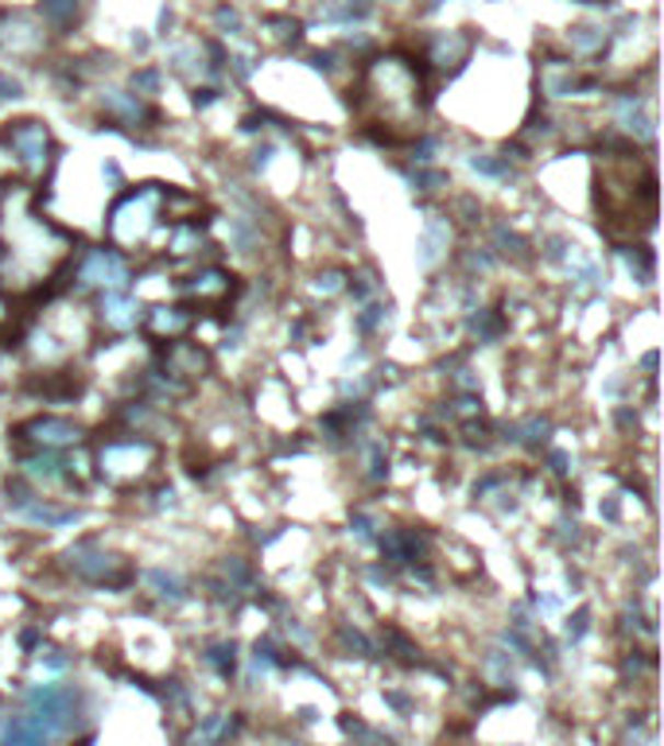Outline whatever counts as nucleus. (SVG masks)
<instances>
[{
  "label": "nucleus",
  "instance_id": "obj_10",
  "mask_svg": "<svg viewBox=\"0 0 664 746\" xmlns=\"http://www.w3.org/2000/svg\"><path fill=\"white\" fill-rule=\"evenodd\" d=\"M233 276H226L221 268H206V273H198L195 276V284H187V296L191 300H198V303H221L226 296H230V288H233Z\"/></svg>",
  "mask_w": 664,
  "mask_h": 746
},
{
  "label": "nucleus",
  "instance_id": "obj_12",
  "mask_svg": "<svg viewBox=\"0 0 664 746\" xmlns=\"http://www.w3.org/2000/svg\"><path fill=\"white\" fill-rule=\"evenodd\" d=\"M43 4V16L51 20L55 27H70L82 12V0H39Z\"/></svg>",
  "mask_w": 664,
  "mask_h": 746
},
{
  "label": "nucleus",
  "instance_id": "obj_11",
  "mask_svg": "<svg viewBox=\"0 0 664 746\" xmlns=\"http://www.w3.org/2000/svg\"><path fill=\"white\" fill-rule=\"evenodd\" d=\"M102 319L110 326H117V331H128V326H137L140 311H137V303H133V300H121V296L110 292L102 300Z\"/></svg>",
  "mask_w": 664,
  "mask_h": 746
},
{
  "label": "nucleus",
  "instance_id": "obj_13",
  "mask_svg": "<svg viewBox=\"0 0 664 746\" xmlns=\"http://www.w3.org/2000/svg\"><path fill=\"white\" fill-rule=\"evenodd\" d=\"M187 323H191V315L183 308H160L152 315V331H156V335H163V331H168V335L175 338V335H183V331H187Z\"/></svg>",
  "mask_w": 664,
  "mask_h": 746
},
{
  "label": "nucleus",
  "instance_id": "obj_3",
  "mask_svg": "<svg viewBox=\"0 0 664 746\" xmlns=\"http://www.w3.org/2000/svg\"><path fill=\"white\" fill-rule=\"evenodd\" d=\"M55 160V140L43 120H12L0 133V180L35 183Z\"/></svg>",
  "mask_w": 664,
  "mask_h": 746
},
{
  "label": "nucleus",
  "instance_id": "obj_4",
  "mask_svg": "<svg viewBox=\"0 0 664 746\" xmlns=\"http://www.w3.org/2000/svg\"><path fill=\"white\" fill-rule=\"evenodd\" d=\"M160 218H163V191L156 187V183L128 191V195L113 206L110 238L117 241L121 249H137L160 230Z\"/></svg>",
  "mask_w": 664,
  "mask_h": 746
},
{
  "label": "nucleus",
  "instance_id": "obj_15",
  "mask_svg": "<svg viewBox=\"0 0 664 746\" xmlns=\"http://www.w3.org/2000/svg\"><path fill=\"white\" fill-rule=\"evenodd\" d=\"M591 4H603V0H591Z\"/></svg>",
  "mask_w": 664,
  "mask_h": 746
},
{
  "label": "nucleus",
  "instance_id": "obj_1",
  "mask_svg": "<svg viewBox=\"0 0 664 746\" xmlns=\"http://www.w3.org/2000/svg\"><path fill=\"white\" fill-rule=\"evenodd\" d=\"M424 70L409 55H385L366 67L358 82V110L366 125H381V140L412 137L424 117Z\"/></svg>",
  "mask_w": 664,
  "mask_h": 746
},
{
  "label": "nucleus",
  "instance_id": "obj_9",
  "mask_svg": "<svg viewBox=\"0 0 664 746\" xmlns=\"http://www.w3.org/2000/svg\"><path fill=\"white\" fill-rule=\"evenodd\" d=\"M470 55V39L462 32H443L432 39V47H427V62H432L435 70H459L462 62H467Z\"/></svg>",
  "mask_w": 664,
  "mask_h": 746
},
{
  "label": "nucleus",
  "instance_id": "obj_14",
  "mask_svg": "<svg viewBox=\"0 0 664 746\" xmlns=\"http://www.w3.org/2000/svg\"><path fill=\"white\" fill-rule=\"evenodd\" d=\"M571 44H575V51L595 55V51H603L606 32H603V27H575V32H571Z\"/></svg>",
  "mask_w": 664,
  "mask_h": 746
},
{
  "label": "nucleus",
  "instance_id": "obj_2",
  "mask_svg": "<svg viewBox=\"0 0 664 746\" xmlns=\"http://www.w3.org/2000/svg\"><path fill=\"white\" fill-rule=\"evenodd\" d=\"M9 245L12 265L32 280H43L47 273H55L67 257V238L55 233L27 203L9 206Z\"/></svg>",
  "mask_w": 664,
  "mask_h": 746
},
{
  "label": "nucleus",
  "instance_id": "obj_5",
  "mask_svg": "<svg viewBox=\"0 0 664 746\" xmlns=\"http://www.w3.org/2000/svg\"><path fill=\"white\" fill-rule=\"evenodd\" d=\"M156 463V447L148 439H113L102 447V474L113 482H140Z\"/></svg>",
  "mask_w": 664,
  "mask_h": 746
},
{
  "label": "nucleus",
  "instance_id": "obj_6",
  "mask_svg": "<svg viewBox=\"0 0 664 746\" xmlns=\"http://www.w3.org/2000/svg\"><path fill=\"white\" fill-rule=\"evenodd\" d=\"M20 439H27L32 447H67V444H78V436H82V428L70 421H62V416H35V421L20 424L16 428Z\"/></svg>",
  "mask_w": 664,
  "mask_h": 746
},
{
  "label": "nucleus",
  "instance_id": "obj_7",
  "mask_svg": "<svg viewBox=\"0 0 664 746\" xmlns=\"http://www.w3.org/2000/svg\"><path fill=\"white\" fill-rule=\"evenodd\" d=\"M82 284H94V288H125L128 284V265L121 253L113 249H94L82 265Z\"/></svg>",
  "mask_w": 664,
  "mask_h": 746
},
{
  "label": "nucleus",
  "instance_id": "obj_8",
  "mask_svg": "<svg viewBox=\"0 0 664 746\" xmlns=\"http://www.w3.org/2000/svg\"><path fill=\"white\" fill-rule=\"evenodd\" d=\"M70 572H78L82 579H90V584H121V579H125L121 560L105 556V552H94V549L70 552Z\"/></svg>",
  "mask_w": 664,
  "mask_h": 746
},
{
  "label": "nucleus",
  "instance_id": "obj_16",
  "mask_svg": "<svg viewBox=\"0 0 664 746\" xmlns=\"http://www.w3.org/2000/svg\"><path fill=\"white\" fill-rule=\"evenodd\" d=\"M432 4H439V0H432Z\"/></svg>",
  "mask_w": 664,
  "mask_h": 746
}]
</instances>
